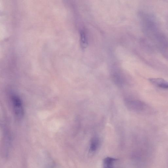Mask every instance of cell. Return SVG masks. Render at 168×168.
Segmentation results:
<instances>
[{
    "mask_svg": "<svg viewBox=\"0 0 168 168\" xmlns=\"http://www.w3.org/2000/svg\"><path fill=\"white\" fill-rule=\"evenodd\" d=\"M12 101L14 112L19 119H21L23 115V109L20 99L16 95L12 97Z\"/></svg>",
    "mask_w": 168,
    "mask_h": 168,
    "instance_id": "6da1fadb",
    "label": "cell"
},
{
    "mask_svg": "<svg viewBox=\"0 0 168 168\" xmlns=\"http://www.w3.org/2000/svg\"><path fill=\"white\" fill-rule=\"evenodd\" d=\"M125 103L128 109L133 111H140L146 107L145 103L138 100H126Z\"/></svg>",
    "mask_w": 168,
    "mask_h": 168,
    "instance_id": "7a4b0ae2",
    "label": "cell"
},
{
    "mask_svg": "<svg viewBox=\"0 0 168 168\" xmlns=\"http://www.w3.org/2000/svg\"><path fill=\"white\" fill-rule=\"evenodd\" d=\"M149 80L153 85L159 88L168 89V82L162 78H150Z\"/></svg>",
    "mask_w": 168,
    "mask_h": 168,
    "instance_id": "3957f363",
    "label": "cell"
},
{
    "mask_svg": "<svg viewBox=\"0 0 168 168\" xmlns=\"http://www.w3.org/2000/svg\"><path fill=\"white\" fill-rule=\"evenodd\" d=\"M100 145V141L98 138L95 137L91 140L90 145L89 153L90 155H93L96 152Z\"/></svg>",
    "mask_w": 168,
    "mask_h": 168,
    "instance_id": "277c9868",
    "label": "cell"
},
{
    "mask_svg": "<svg viewBox=\"0 0 168 168\" xmlns=\"http://www.w3.org/2000/svg\"><path fill=\"white\" fill-rule=\"evenodd\" d=\"M116 161V159L113 158H105L103 160V168H114V164Z\"/></svg>",
    "mask_w": 168,
    "mask_h": 168,
    "instance_id": "5b68a950",
    "label": "cell"
},
{
    "mask_svg": "<svg viewBox=\"0 0 168 168\" xmlns=\"http://www.w3.org/2000/svg\"><path fill=\"white\" fill-rule=\"evenodd\" d=\"M80 42L81 46L83 48H85L87 46L88 43L86 36L83 31L80 33Z\"/></svg>",
    "mask_w": 168,
    "mask_h": 168,
    "instance_id": "8992f818",
    "label": "cell"
}]
</instances>
